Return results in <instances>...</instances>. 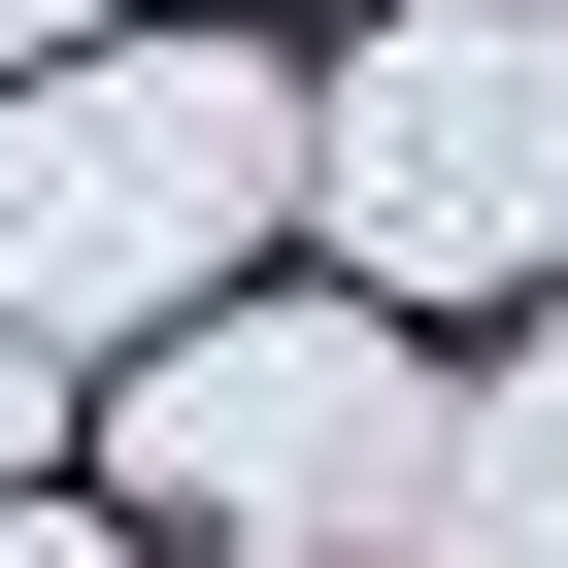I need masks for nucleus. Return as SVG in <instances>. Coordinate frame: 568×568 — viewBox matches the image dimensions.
I'll return each mask as SVG.
<instances>
[{
	"instance_id": "obj_1",
	"label": "nucleus",
	"mask_w": 568,
	"mask_h": 568,
	"mask_svg": "<svg viewBox=\"0 0 568 568\" xmlns=\"http://www.w3.org/2000/svg\"><path fill=\"white\" fill-rule=\"evenodd\" d=\"M302 201V68L234 34H134V68H34L0 101V335H134V302H234V234Z\"/></svg>"
},
{
	"instance_id": "obj_2",
	"label": "nucleus",
	"mask_w": 568,
	"mask_h": 568,
	"mask_svg": "<svg viewBox=\"0 0 568 568\" xmlns=\"http://www.w3.org/2000/svg\"><path fill=\"white\" fill-rule=\"evenodd\" d=\"M402 468H435L402 302H201V335L134 368V501H168V568H402Z\"/></svg>"
},
{
	"instance_id": "obj_3",
	"label": "nucleus",
	"mask_w": 568,
	"mask_h": 568,
	"mask_svg": "<svg viewBox=\"0 0 568 568\" xmlns=\"http://www.w3.org/2000/svg\"><path fill=\"white\" fill-rule=\"evenodd\" d=\"M302 201L368 234V302L568 267V0H402L368 68H302Z\"/></svg>"
},
{
	"instance_id": "obj_4",
	"label": "nucleus",
	"mask_w": 568,
	"mask_h": 568,
	"mask_svg": "<svg viewBox=\"0 0 568 568\" xmlns=\"http://www.w3.org/2000/svg\"><path fill=\"white\" fill-rule=\"evenodd\" d=\"M0 568H168L134 501H34V468H0Z\"/></svg>"
},
{
	"instance_id": "obj_5",
	"label": "nucleus",
	"mask_w": 568,
	"mask_h": 568,
	"mask_svg": "<svg viewBox=\"0 0 568 568\" xmlns=\"http://www.w3.org/2000/svg\"><path fill=\"white\" fill-rule=\"evenodd\" d=\"M68 34H101V0H0V101H34V68H68Z\"/></svg>"
},
{
	"instance_id": "obj_6",
	"label": "nucleus",
	"mask_w": 568,
	"mask_h": 568,
	"mask_svg": "<svg viewBox=\"0 0 568 568\" xmlns=\"http://www.w3.org/2000/svg\"><path fill=\"white\" fill-rule=\"evenodd\" d=\"M0 468H34V335H0Z\"/></svg>"
}]
</instances>
